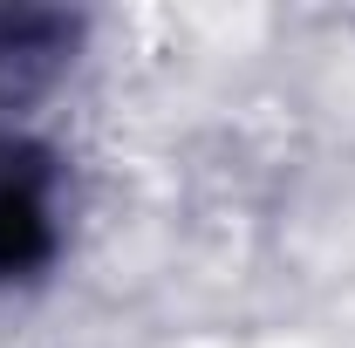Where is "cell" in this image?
<instances>
[{"label": "cell", "instance_id": "cell-2", "mask_svg": "<svg viewBox=\"0 0 355 348\" xmlns=\"http://www.w3.org/2000/svg\"><path fill=\"white\" fill-rule=\"evenodd\" d=\"M89 48V14L69 7H0V103L28 110Z\"/></svg>", "mask_w": 355, "mask_h": 348}, {"label": "cell", "instance_id": "cell-1", "mask_svg": "<svg viewBox=\"0 0 355 348\" xmlns=\"http://www.w3.org/2000/svg\"><path fill=\"white\" fill-rule=\"evenodd\" d=\"M76 246V171L69 150L28 116L0 123V301L55 287Z\"/></svg>", "mask_w": 355, "mask_h": 348}]
</instances>
